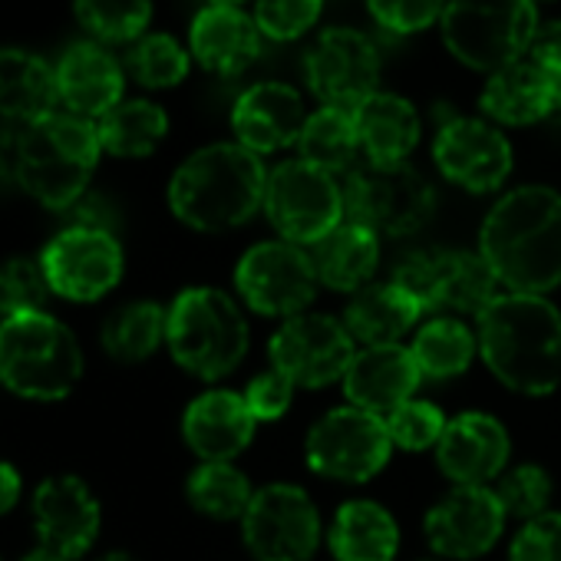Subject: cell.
Listing matches in <instances>:
<instances>
[{
  "label": "cell",
  "instance_id": "cell-1",
  "mask_svg": "<svg viewBox=\"0 0 561 561\" xmlns=\"http://www.w3.org/2000/svg\"><path fill=\"white\" fill-rule=\"evenodd\" d=\"M479 254L499 285L515 295H545L561 285V195L548 185L505 192L482 221Z\"/></svg>",
  "mask_w": 561,
  "mask_h": 561
},
{
  "label": "cell",
  "instance_id": "cell-2",
  "mask_svg": "<svg viewBox=\"0 0 561 561\" xmlns=\"http://www.w3.org/2000/svg\"><path fill=\"white\" fill-rule=\"evenodd\" d=\"M479 354L508 390L551 393L561 383V311L545 295H499L479 314Z\"/></svg>",
  "mask_w": 561,
  "mask_h": 561
},
{
  "label": "cell",
  "instance_id": "cell-3",
  "mask_svg": "<svg viewBox=\"0 0 561 561\" xmlns=\"http://www.w3.org/2000/svg\"><path fill=\"white\" fill-rule=\"evenodd\" d=\"M267 172L261 156L238 142L192 152L169 182V205L195 231H231L264 208Z\"/></svg>",
  "mask_w": 561,
  "mask_h": 561
},
{
  "label": "cell",
  "instance_id": "cell-4",
  "mask_svg": "<svg viewBox=\"0 0 561 561\" xmlns=\"http://www.w3.org/2000/svg\"><path fill=\"white\" fill-rule=\"evenodd\" d=\"M103 142L90 119L50 113L21 133L18 182L47 208H70L90 185Z\"/></svg>",
  "mask_w": 561,
  "mask_h": 561
},
{
  "label": "cell",
  "instance_id": "cell-5",
  "mask_svg": "<svg viewBox=\"0 0 561 561\" xmlns=\"http://www.w3.org/2000/svg\"><path fill=\"white\" fill-rule=\"evenodd\" d=\"M83 377V351L54 314H11L0 324V383L27 400H64Z\"/></svg>",
  "mask_w": 561,
  "mask_h": 561
},
{
  "label": "cell",
  "instance_id": "cell-6",
  "mask_svg": "<svg viewBox=\"0 0 561 561\" xmlns=\"http://www.w3.org/2000/svg\"><path fill=\"white\" fill-rule=\"evenodd\" d=\"M165 344L185 374L221 380L248 354V321L231 295L185 288L165 311Z\"/></svg>",
  "mask_w": 561,
  "mask_h": 561
},
{
  "label": "cell",
  "instance_id": "cell-7",
  "mask_svg": "<svg viewBox=\"0 0 561 561\" xmlns=\"http://www.w3.org/2000/svg\"><path fill=\"white\" fill-rule=\"evenodd\" d=\"M439 31L462 67L492 77L528 54L538 11L535 0H446Z\"/></svg>",
  "mask_w": 561,
  "mask_h": 561
},
{
  "label": "cell",
  "instance_id": "cell-8",
  "mask_svg": "<svg viewBox=\"0 0 561 561\" xmlns=\"http://www.w3.org/2000/svg\"><path fill=\"white\" fill-rule=\"evenodd\" d=\"M344 218L374 228L377 234H413L433 215V185L410 162H364L341 182Z\"/></svg>",
  "mask_w": 561,
  "mask_h": 561
},
{
  "label": "cell",
  "instance_id": "cell-9",
  "mask_svg": "<svg viewBox=\"0 0 561 561\" xmlns=\"http://www.w3.org/2000/svg\"><path fill=\"white\" fill-rule=\"evenodd\" d=\"M264 211L280 241L311 248L344 221V188L337 175L305 159H288L267 172Z\"/></svg>",
  "mask_w": 561,
  "mask_h": 561
},
{
  "label": "cell",
  "instance_id": "cell-10",
  "mask_svg": "<svg viewBox=\"0 0 561 561\" xmlns=\"http://www.w3.org/2000/svg\"><path fill=\"white\" fill-rule=\"evenodd\" d=\"M423 311L482 314L499 298V277L479 251H413L397 261L393 277Z\"/></svg>",
  "mask_w": 561,
  "mask_h": 561
},
{
  "label": "cell",
  "instance_id": "cell-11",
  "mask_svg": "<svg viewBox=\"0 0 561 561\" xmlns=\"http://www.w3.org/2000/svg\"><path fill=\"white\" fill-rule=\"evenodd\" d=\"M318 271L308 248L291 241H261L248 248L234 267L241 301L264 318H295L318 295Z\"/></svg>",
  "mask_w": 561,
  "mask_h": 561
},
{
  "label": "cell",
  "instance_id": "cell-12",
  "mask_svg": "<svg viewBox=\"0 0 561 561\" xmlns=\"http://www.w3.org/2000/svg\"><path fill=\"white\" fill-rule=\"evenodd\" d=\"M241 535L254 561H311L321 545V515L301 485L274 482L254 492Z\"/></svg>",
  "mask_w": 561,
  "mask_h": 561
},
{
  "label": "cell",
  "instance_id": "cell-13",
  "mask_svg": "<svg viewBox=\"0 0 561 561\" xmlns=\"http://www.w3.org/2000/svg\"><path fill=\"white\" fill-rule=\"evenodd\" d=\"M393 439L387 420L357 407H337L324 413L305 443L308 466L337 482H367L390 459Z\"/></svg>",
  "mask_w": 561,
  "mask_h": 561
},
{
  "label": "cell",
  "instance_id": "cell-14",
  "mask_svg": "<svg viewBox=\"0 0 561 561\" xmlns=\"http://www.w3.org/2000/svg\"><path fill=\"white\" fill-rule=\"evenodd\" d=\"M271 364L295 387H331L347 377L357 347L344 321L331 314H295L271 337Z\"/></svg>",
  "mask_w": 561,
  "mask_h": 561
},
{
  "label": "cell",
  "instance_id": "cell-15",
  "mask_svg": "<svg viewBox=\"0 0 561 561\" xmlns=\"http://www.w3.org/2000/svg\"><path fill=\"white\" fill-rule=\"evenodd\" d=\"M305 77L324 106L357 113L377 93L380 54L367 34L354 27H328L308 47Z\"/></svg>",
  "mask_w": 561,
  "mask_h": 561
},
{
  "label": "cell",
  "instance_id": "cell-16",
  "mask_svg": "<svg viewBox=\"0 0 561 561\" xmlns=\"http://www.w3.org/2000/svg\"><path fill=\"white\" fill-rule=\"evenodd\" d=\"M41 264L57 298L87 305L119 285L123 248L100 225H73L47 244Z\"/></svg>",
  "mask_w": 561,
  "mask_h": 561
},
{
  "label": "cell",
  "instance_id": "cell-17",
  "mask_svg": "<svg viewBox=\"0 0 561 561\" xmlns=\"http://www.w3.org/2000/svg\"><path fill=\"white\" fill-rule=\"evenodd\" d=\"M439 172L466 192H495L512 172V146L495 123L449 116L433 142Z\"/></svg>",
  "mask_w": 561,
  "mask_h": 561
},
{
  "label": "cell",
  "instance_id": "cell-18",
  "mask_svg": "<svg viewBox=\"0 0 561 561\" xmlns=\"http://www.w3.org/2000/svg\"><path fill=\"white\" fill-rule=\"evenodd\" d=\"M505 508L489 485H456L426 515V541L436 554L472 561L495 548L505 528Z\"/></svg>",
  "mask_w": 561,
  "mask_h": 561
},
{
  "label": "cell",
  "instance_id": "cell-19",
  "mask_svg": "<svg viewBox=\"0 0 561 561\" xmlns=\"http://www.w3.org/2000/svg\"><path fill=\"white\" fill-rule=\"evenodd\" d=\"M100 502L77 476L44 479L34 492L37 548L60 561H77L100 535Z\"/></svg>",
  "mask_w": 561,
  "mask_h": 561
},
{
  "label": "cell",
  "instance_id": "cell-20",
  "mask_svg": "<svg viewBox=\"0 0 561 561\" xmlns=\"http://www.w3.org/2000/svg\"><path fill=\"white\" fill-rule=\"evenodd\" d=\"M305 123H308V113H305L298 90L277 80L248 87L234 100V110H231L234 139L254 156H267L285 146H295L301 139Z\"/></svg>",
  "mask_w": 561,
  "mask_h": 561
},
{
  "label": "cell",
  "instance_id": "cell-21",
  "mask_svg": "<svg viewBox=\"0 0 561 561\" xmlns=\"http://www.w3.org/2000/svg\"><path fill=\"white\" fill-rule=\"evenodd\" d=\"M512 439L489 413H459L446 423L436 446L439 469L456 485H489L505 472Z\"/></svg>",
  "mask_w": 561,
  "mask_h": 561
},
{
  "label": "cell",
  "instance_id": "cell-22",
  "mask_svg": "<svg viewBox=\"0 0 561 561\" xmlns=\"http://www.w3.org/2000/svg\"><path fill=\"white\" fill-rule=\"evenodd\" d=\"M420 380H423V374H420L410 347L387 344V347L357 351V357L341 383H344L351 407L377 413V416H390L397 407L413 400Z\"/></svg>",
  "mask_w": 561,
  "mask_h": 561
},
{
  "label": "cell",
  "instance_id": "cell-23",
  "mask_svg": "<svg viewBox=\"0 0 561 561\" xmlns=\"http://www.w3.org/2000/svg\"><path fill=\"white\" fill-rule=\"evenodd\" d=\"M254 426L244 393L234 390H208L182 416V436L202 462H231L251 443Z\"/></svg>",
  "mask_w": 561,
  "mask_h": 561
},
{
  "label": "cell",
  "instance_id": "cell-24",
  "mask_svg": "<svg viewBox=\"0 0 561 561\" xmlns=\"http://www.w3.org/2000/svg\"><path fill=\"white\" fill-rule=\"evenodd\" d=\"M123 67L100 44H77L57 64L60 103L80 119H103L123 103Z\"/></svg>",
  "mask_w": 561,
  "mask_h": 561
},
{
  "label": "cell",
  "instance_id": "cell-25",
  "mask_svg": "<svg viewBox=\"0 0 561 561\" xmlns=\"http://www.w3.org/2000/svg\"><path fill=\"white\" fill-rule=\"evenodd\" d=\"M561 77L522 57L518 64L492 73L482 87L479 106L492 123L502 126H531L554 116Z\"/></svg>",
  "mask_w": 561,
  "mask_h": 561
},
{
  "label": "cell",
  "instance_id": "cell-26",
  "mask_svg": "<svg viewBox=\"0 0 561 561\" xmlns=\"http://www.w3.org/2000/svg\"><path fill=\"white\" fill-rule=\"evenodd\" d=\"M261 31L254 24V14H244L241 8L208 4L195 14L188 31V50L192 57L221 77H234L248 70L261 54Z\"/></svg>",
  "mask_w": 561,
  "mask_h": 561
},
{
  "label": "cell",
  "instance_id": "cell-27",
  "mask_svg": "<svg viewBox=\"0 0 561 561\" xmlns=\"http://www.w3.org/2000/svg\"><path fill=\"white\" fill-rule=\"evenodd\" d=\"M423 305L400 288L397 280H383V285H364L351 295L344 308V328L354 337V344L364 347H387L400 344L423 318Z\"/></svg>",
  "mask_w": 561,
  "mask_h": 561
},
{
  "label": "cell",
  "instance_id": "cell-28",
  "mask_svg": "<svg viewBox=\"0 0 561 561\" xmlns=\"http://www.w3.org/2000/svg\"><path fill=\"white\" fill-rule=\"evenodd\" d=\"M318 280L334 291H360L380 264V234L360 221L344 218L334 231L308 248Z\"/></svg>",
  "mask_w": 561,
  "mask_h": 561
},
{
  "label": "cell",
  "instance_id": "cell-29",
  "mask_svg": "<svg viewBox=\"0 0 561 561\" xmlns=\"http://www.w3.org/2000/svg\"><path fill=\"white\" fill-rule=\"evenodd\" d=\"M357 133H360V152L367 162L377 165H393L407 162L410 152L420 146V113L410 100L397 93H374L357 113Z\"/></svg>",
  "mask_w": 561,
  "mask_h": 561
},
{
  "label": "cell",
  "instance_id": "cell-30",
  "mask_svg": "<svg viewBox=\"0 0 561 561\" xmlns=\"http://www.w3.org/2000/svg\"><path fill=\"white\" fill-rule=\"evenodd\" d=\"M57 100V67L31 50H0V116L31 126L50 116Z\"/></svg>",
  "mask_w": 561,
  "mask_h": 561
},
{
  "label": "cell",
  "instance_id": "cell-31",
  "mask_svg": "<svg viewBox=\"0 0 561 561\" xmlns=\"http://www.w3.org/2000/svg\"><path fill=\"white\" fill-rule=\"evenodd\" d=\"M328 541L337 561H393L400 548V528L383 505L354 499L337 508Z\"/></svg>",
  "mask_w": 561,
  "mask_h": 561
},
{
  "label": "cell",
  "instance_id": "cell-32",
  "mask_svg": "<svg viewBox=\"0 0 561 561\" xmlns=\"http://www.w3.org/2000/svg\"><path fill=\"white\" fill-rule=\"evenodd\" d=\"M298 149H301L305 162H311L337 179L347 175L351 169H357V156H360L357 116L351 110L321 106L318 113L308 116Z\"/></svg>",
  "mask_w": 561,
  "mask_h": 561
},
{
  "label": "cell",
  "instance_id": "cell-33",
  "mask_svg": "<svg viewBox=\"0 0 561 561\" xmlns=\"http://www.w3.org/2000/svg\"><path fill=\"white\" fill-rule=\"evenodd\" d=\"M100 142L110 156L139 159L156 152V146L169 133V116L159 103L149 100H123L96 123Z\"/></svg>",
  "mask_w": 561,
  "mask_h": 561
},
{
  "label": "cell",
  "instance_id": "cell-34",
  "mask_svg": "<svg viewBox=\"0 0 561 561\" xmlns=\"http://www.w3.org/2000/svg\"><path fill=\"white\" fill-rule=\"evenodd\" d=\"M479 337L459 321V318H433L426 321L413 337V360L423 377L430 380H449L469 370L476 360Z\"/></svg>",
  "mask_w": 561,
  "mask_h": 561
},
{
  "label": "cell",
  "instance_id": "cell-35",
  "mask_svg": "<svg viewBox=\"0 0 561 561\" xmlns=\"http://www.w3.org/2000/svg\"><path fill=\"white\" fill-rule=\"evenodd\" d=\"M165 341V311L156 301H136L119 308L103 328V347L123 364H139Z\"/></svg>",
  "mask_w": 561,
  "mask_h": 561
},
{
  "label": "cell",
  "instance_id": "cell-36",
  "mask_svg": "<svg viewBox=\"0 0 561 561\" xmlns=\"http://www.w3.org/2000/svg\"><path fill=\"white\" fill-rule=\"evenodd\" d=\"M251 499H254V489L248 476L234 469L231 462H202L188 476V502L208 518H218V522L241 518Z\"/></svg>",
  "mask_w": 561,
  "mask_h": 561
},
{
  "label": "cell",
  "instance_id": "cell-37",
  "mask_svg": "<svg viewBox=\"0 0 561 561\" xmlns=\"http://www.w3.org/2000/svg\"><path fill=\"white\" fill-rule=\"evenodd\" d=\"M80 24L103 44H136L146 37L152 0H73Z\"/></svg>",
  "mask_w": 561,
  "mask_h": 561
},
{
  "label": "cell",
  "instance_id": "cell-38",
  "mask_svg": "<svg viewBox=\"0 0 561 561\" xmlns=\"http://www.w3.org/2000/svg\"><path fill=\"white\" fill-rule=\"evenodd\" d=\"M126 70L146 90H169L188 77V54L169 34H146L133 44Z\"/></svg>",
  "mask_w": 561,
  "mask_h": 561
},
{
  "label": "cell",
  "instance_id": "cell-39",
  "mask_svg": "<svg viewBox=\"0 0 561 561\" xmlns=\"http://www.w3.org/2000/svg\"><path fill=\"white\" fill-rule=\"evenodd\" d=\"M54 288L47 271L34 257H11L0 264V308L4 314H44Z\"/></svg>",
  "mask_w": 561,
  "mask_h": 561
},
{
  "label": "cell",
  "instance_id": "cell-40",
  "mask_svg": "<svg viewBox=\"0 0 561 561\" xmlns=\"http://www.w3.org/2000/svg\"><path fill=\"white\" fill-rule=\"evenodd\" d=\"M495 495L505 508V515L515 518H538L548 512L551 502V476L541 466H515L495 479Z\"/></svg>",
  "mask_w": 561,
  "mask_h": 561
},
{
  "label": "cell",
  "instance_id": "cell-41",
  "mask_svg": "<svg viewBox=\"0 0 561 561\" xmlns=\"http://www.w3.org/2000/svg\"><path fill=\"white\" fill-rule=\"evenodd\" d=\"M387 420V430H390V439L393 446L400 449H410V453H420L426 446H439L443 439V430H446V416L436 403L430 400H407L403 407H397Z\"/></svg>",
  "mask_w": 561,
  "mask_h": 561
},
{
  "label": "cell",
  "instance_id": "cell-42",
  "mask_svg": "<svg viewBox=\"0 0 561 561\" xmlns=\"http://www.w3.org/2000/svg\"><path fill=\"white\" fill-rule=\"evenodd\" d=\"M324 11V0H257L254 24L267 41H298L305 37Z\"/></svg>",
  "mask_w": 561,
  "mask_h": 561
},
{
  "label": "cell",
  "instance_id": "cell-43",
  "mask_svg": "<svg viewBox=\"0 0 561 561\" xmlns=\"http://www.w3.org/2000/svg\"><path fill=\"white\" fill-rule=\"evenodd\" d=\"M374 21L390 34H420L436 24L446 11V0H367Z\"/></svg>",
  "mask_w": 561,
  "mask_h": 561
},
{
  "label": "cell",
  "instance_id": "cell-44",
  "mask_svg": "<svg viewBox=\"0 0 561 561\" xmlns=\"http://www.w3.org/2000/svg\"><path fill=\"white\" fill-rule=\"evenodd\" d=\"M508 561H561V512L528 518L512 538Z\"/></svg>",
  "mask_w": 561,
  "mask_h": 561
},
{
  "label": "cell",
  "instance_id": "cell-45",
  "mask_svg": "<svg viewBox=\"0 0 561 561\" xmlns=\"http://www.w3.org/2000/svg\"><path fill=\"white\" fill-rule=\"evenodd\" d=\"M291 400H295V383L280 374V370H264V374H257L251 383H248V390H244V403H248V410H251V416L257 420V423H264V420H280L288 410H291Z\"/></svg>",
  "mask_w": 561,
  "mask_h": 561
},
{
  "label": "cell",
  "instance_id": "cell-46",
  "mask_svg": "<svg viewBox=\"0 0 561 561\" xmlns=\"http://www.w3.org/2000/svg\"><path fill=\"white\" fill-rule=\"evenodd\" d=\"M531 64L545 67L548 73L561 77V21H545L538 24L531 44H528V54H525Z\"/></svg>",
  "mask_w": 561,
  "mask_h": 561
},
{
  "label": "cell",
  "instance_id": "cell-47",
  "mask_svg": "<svg viewBox=\"0 0 561 561\" xmlns=\"http://www.w3.org/2000/svg\"><path fill=\"white\" fill-rule=\"evenodd\" d=\"M21 133L24 126L0 116V185L18 179V159H21Z\"/></svg>",
  "mask_w": 561,
  "mask_h": 561
},
{
  "label": "cell",
  "instance_id": "cell-48",
  "mask_svg": "<svg viewBox=\"0 0 561 561\" xmlns=\"http://www.w3.org/2000/svg\"><path fill=\"white\" fill-rule=\"evenodd\" d=\"M21 499V472L0 459V515H8Z\"/></svg>",
  "mask_w": 561,
  "mask_h": 561
},
{
  "label": "cell",
  "instance_id": "cell-49",
  "mask_svg": "<svg viewBox=\"0 0 561 561\" xmlns=\"http://www.w3.org/2000/svg\"><path fill=\"white\" fill-rule=\"evenodd\" d=\"M24 561H60V558L47 554L44 548H34V551H27V558H24Z\"/></svg>",
  "mask_w": 561,
  "mask_h": 561
},
{
  "label": "cell",
  "instance_id": "cell-50",
  "mask_svg": "<svg viewBox=\"0 0 561 561\" xmlns=\"http://www.w3.org/2000/svg\"><path fill=\"white\" fill-rule=\"evenodd\" d=\"M100 561H136V558L126 554V551H113V554H106V558H100Z\"/></svg>",
  "mask_w": 561,
  "mask_h": 561
},
{
  "label": "cell",
  "instance_id": "cell-51",
  "mask_svg": "<svg viewBox=\"0 0 561 561\" xmlns=\"http://www.w3.org/2000/svg\"><path fill=\"white\" fill-rule=\"evenodd\" d=\"M208 4H225V8H241L244 0H208Z\"/></svg>",
  "mask_w": 561,
  "mask_h": 561
},
{
  "label": "cell",
  "instance_id": "cell-52",
  "mask_svg": "<svg viewBox=\"0 0 561 561\" xmlns=\"http://www.w3.org/2000/svg\"><path fill=\"white\" fill-rule=\"evenodd\" d=\"M551 123H558V126H561V87H558V106H554V116H551Z\"/></svg>",
  "mask_w": 561,
  "mask_h": 561
},
{
  "label": "cell",
  "instance_id": "cell-53",
  "mask_svg": "<svg viewBox=\"0 0 561 561\" xmlns=\"http://www.w3.org/2000/svg\"><path fill=\"white\" fill-rule=\"evenodd\" d=\"M0 314H4V308H0ZM0 324H4V321H0Z\"/></svg>",
  "mask_w": 561,
  "mask_h": 561
},
{
  "label": "cell",
  "instance_id": "cell-54",
  "mask_svg": "<svg viewBox=\"0 0 561 561\" xmlns=\"http://www.w3.org/2000/svg\"><path fill=\"white\" fill-rule=\"evenodd\" d=\"M535 4H538V0H535Z\"/></svg>",
  "mask_w": 561,
  "mask_h": 561
}]
</instances>
